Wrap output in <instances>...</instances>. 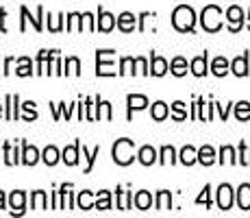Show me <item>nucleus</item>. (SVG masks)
Segmentation results:
<instances>
[{
	"instance_id": "nucleus-1",
	"label": "nucleus",
	"mask_w": 250,
	"mask_h": 218,
	"mask_svg": "<svg viewBox=\"0 0 250 218\" xmlns=\"http://www.w3.org/2000/svg\"><path fill=\"white\" fill-rule=\"evenodd\" d=\"M111 157L118 166H131L135 162V142L131 138H120L111 146Z\"/></svg>"
},
{
	"instance_id": "nucleus-2",
	"label": "nucleus",
	"mask_w": 250,
	"mask_h": 218,
	"mask_svg": "<svg viewBox=\"0 0 250 218\" xmlns=\"http://www.w3.org/2000/svg\"><path fill=\"white\" fill-rule=\"evenodd\" d=\"M196 11L189 4H179V7L172 11V26L179 33H194L196 28Z\"/></svg>"
},
{
	"instance_id": "nucleus-3",
	"label": "nucleus",
	"mask_w": 250,
	"mask_h": 218,
	"mask_svg": "<svg viewBox=\"0 0 250 218\" xmlns=\"http://www.w3.org/2000/svg\"><path fill=\"white\" fill-rule=\"evenodd\" d=\"M200 24L207 33H218L222 28V9L218 4H207L200 13Z\"/></svg>"
},
{
	"instance_id": "nucleus-4",
	"label": "nucleus",
	"mask_w": 250,
	"mask_h": 218,
	"mask_svg": "<svg viewBox=\"0 0 250 218\" xmlns=\"http://www.w3.org/2000/svg\"><path fill=\"white\" fill-rule=\"evenodd\" d=\"M113 57L115 50L111 48H98L96 50V76H115L118 72L113 70Z\"/></svg>"
},
{
	"instance_id": "nucleus-5",
	"label": "nucleus",
	"mask_w": 250,
	"mask_h": 218,
	"mask_svg": "<svg viewBox=\"0 0 250 218\" xmlns=\"http://www.w3.org/2000/svg\"><path fill=\"white\" fill-rule=\"evenodd\" d=\"M44 13H46V11H44V7H42V4L37 7L35 16H31V11H28V9L22 4V7H20V16H22V18H20V31H22V33L26 31V24L31 22L33 28H35L37 33H42V31H44Z\"/></svg>"
},
{
	"instance_id": "nucleus-6",
	"label": "nucleus",
	"mask_w": 250,
	"mask_h": 218,
	"mask_svg": "<svg viewBox=\"0 0 250 218\" xmlns=\"http://www.w3.org/2000/svg\"><path fill=\"white\" fill-rule=\"evenodd\" d=\"M115 24H118V16L109 13L107 9L98 7V16H96V31H100V33H111L113 28H115Z\"/></svg>"
},
{
	"instance_id": "nucleus-7",
	"label": "nucleus",
	"mask_w": 250,
	"mask_h": 218,
	"mask_svg": "<svg viewBox=\"0 0 250 218\" xmlns=\"http://www.w3.org/2000/svg\"><path fill=\"white\" fill-rule=\"evenodd\" d=\"M20 96L18 94H7L4 96V120L16 122L20 120Z\"/></svg>"
},
{
	"instance_id": "nucleus-8",
	"label": "nucleus",
	"mask_w": 250,
	"mask_h": 218,
	"mask_svg": "<svg viewBox=\"0 0 250 218\" xmlns=\"http://www.w3.org/2000/svg\"><path fill=\"white\" fill-rule=\"evenodd\" d=\"M227 26L230 33H239L244 26V9L233 4V7L227 9Z\"/></svg>"
},
{
	"instance_id": "nucleus-9",
	"label": "nucleus",
	"mask_w": 250,
	"mask_h": 218,
	"mask_svg": "<svg viewBox=\"0 0 250 218\" xmlns=\"http://www.w3.org/2000/svg\"><path fill=\"white\" fill-rule=\"evenodd\" d=\"M150 105V100L144 94H128L126 96V120H133V111H142Z\"/></svg>"
},
{
	"instance_id": "nucleus-10",
	"label": "nucleus",
	"mask_w": 250,
	"mask_h": 218,
	"mask_svg": "<svg viewBox=\"0 0 250 218\" xmlns=\"http://www.w3.org/2000/svg\"><path fill=\"white\" fill-rule=\"evenodd\" d=\"M9 207H11V216H22L24 212H26V192L24 190H13L11 194H9Z\"/></svg>"
},
{
	"instance_id": "nucleus-11",
	"label": "nucleus",
	"mask_w": 250,
	"mask_h": 218,
	"mask_svg": "<svg viewBox=\"0 0 250 218\" xmlns=\"http://www.w3.org/2000/svg\"><path fill=\"white\" fill-rule=\"evenodd\" d=\"M81 140H76L74 144H70V146H65L63 151H61V162L65 164V166H76L81 159Z\"/></svg>"
},
{
	"instance_id": "nucleus-12",
	"label": "nucleus",
	"mask_w": 250,
	"mask_h": 218,
	"mask_svg": "<svg viewBox=\"0 0 250 218\" xmlns=\"http://www.w3.org/2000/svg\"><path fill=\"white\" fill-rule=\"evenodd\" d=\"M137 162L142 164V166H152V164L159 162V151H157L155 146H150V144L139 146L137 148Z\"/></svg>"
},
{
	"instance_id": "nucleus-13",
	"label": "nucleus",
	"mask_w": 250,
	"mask_h": 218,
	"mask_svg": "<svg viewBox=\"0 0 250 218\" xmlns=\"http://www.w3.org/2000/svg\"><path fill=\"white\" fill-rule=\"evenodd\" d=\"M167 72H170V64L166 57L150 52V76H166Z\"/></svg>"
},
{
	"instance_id": "nucleus-14",
	"label": "nucleus",
	"mask_w": 250,
	"mask_h": 218,
	"mask_svg": "<svg viewBox=\"0 0 250 218\" xmlns=\"http://www.w3.org/2000/svg\"><path fill=\"white\" fill-rule=\"evenodd\" d=\"M37 162H42V153L37 151V146H33V144H26L22 140V157H20V164H24V166H35Z\"/></svg>"
},
{
	"instance_id": "nucleus-15",
	"label": "nucleus",
	"mask_w": 250,
	"mask_h": 218,
	"mask_svg": "<svg viewBox=\"0 0 250 218\" xmlns=\"http://www.w3.org/2000/svg\"><path fill=\"white\" fill-rule=\"evenodd\" d=\"M215 194H218V207L220 210H230V207H233V198H235V192H233V188L229 186V183H222V186L218 188V192H215Z\"/></svg>"
},
{
	"instance_id": "nucleus-16",
	"label": "nucleus",
	"mask_w": 250,
	"mask_h": 218,
	"mask_svg": "<svg viewBox=\"0 0 250 218\" xmlns=\"http://www.w3.org/2000/svg\"><path fill=\"white\" fill-rule=\"evenodd\" d=\"M189 72L194 76H205L207 72H209V52H203V55L194 57V59L189 61Z\"/></svg>"
},
{
	"instance_id": "nucleus-17",
	"label": "nucleus",
	"mask_w": 250,
	"mask_h": 218,
	"mask_svg": "<svg viewBox=\"0 0 250 218\" xmlns=\"http://www.w3.org/2000/svg\"><path fill=\"white\" fill-rule=\"evenodd\" d=\"M20 157H22V151H18L16 146H11V142H4L2 144V162L7 166H18L20 164Z\"/></svg>"
},
{
	"instance_id": "nucleus-18",
	"label": "nucleus",
	"mask_w": 250,
	"mask_h": 218,
	"mask_svg": "<svg viewBox=\"0 0 250 218\" xmlns=\"http://www.w3.org/2000/svg\"><path fill=\"white\" fill-rule=\"evenodd\" d=\"M118 28L122 33H133L137 28V18H135V13H131V11H122L118 16Z\"/></svg>"
},
{
	"instance_id": "nucleus-19",
	"label": "nucleus",
	"mask_w": 250,
	"mask_h": 218,
	"mask_svg": "<svg viewBox=\"0 0 250 218\" xmlns=\"http://www.w3.org/2000/svg\"><path fill=\"white\" fill-rule=\"evenodd\" d=\"M76 207L83 212H89V210H96V198H94V192L91 190H83L76 194Z\"/></svg>"
},
{
	"instance_id": "nucleus-20",
	"label": "nucleus",
	"mask_w": 250,
	"mask_h": 218,
	"mask_svg": "<svg viewBox=\"0 0 250 218\" xmlns=\"http://www.w3.org/2000/svg\"><path fill=\"white\" fill-rule=\"evenodd\" d=\"M115 198H118V210H124V212H126V210H133V207H135V205H133V196H135V194H133V192H128V190H122V188H115Z\"/></svg>"
},
{
	"instance_id": "nucleus-21",
	"label": "nucleus",
	"mask_w": 250,
	"mask_h": 218,
	"mask_svg": "<svg viewBox=\"0 0 250 218\" xmlns=\"http://www.w3.org/2000/svg\"><path fill=\"white\" fill-rule=\"evenodd\" d=\"M133 205L137 207L139 212H146L152 207V194L148 190H139L135 192V196H133Z\"/></svg>"
},
{
	"instance_id": "nucleus-22",
	"label": "nucleus",
	"mask_w": 250,
	"mask_h": 218,
	"mask_svg": "<svg viewBox=\"0 0 250 218\" xmlns=\"http://www.w3.org/2000/svg\"><path fill=\"white\" fill-rule=\"evenodd\" d=\"M57 52H59V50H48V48H44V50L37 52V59H35V68H37L35 74H37V76H44V68H46V64L57 55Z\"/></svg>"
},
{
	"instance_id": "nucleus-23",
	"label": "nucleus",
	"mask_w": 250,
	"mask_h": 218,
	"mask_svg": "<svg viewBox=\"0 0 250 218\" xmlns=\"http://www.w3.org/2000/svg\"><path fill=\"white\" fill-rule=\"evenodd\" d=\"M230 72H233L235 76H248V55L246 52L230 61Z\"/></svg>"
},
{
	"instance_id": "nucleus-24",
	"label": "nucleus",
	"mask_w": 250,
	"mask_h": 218,
	"mask_svg": "<svg viewBox=\"0 0 250 218\" xmlns=\"http://www.w3.org/2000/svg\"><path fill=\"white\" fill-rule=\"evenodd\" d=\"M235 198H237L239 210L248 212L250 210V183H242L237 188V192H235Z\"/></svg>"
},
{
	"instance_id": "nucleus-25",
	"label": "nucleus",
	"mask_w": 250,
	"mask_h": 218,
	"mask_svg": "<svg viewBox=\"0 0 250 218\" xmlns=\"http://www.w3.org/2000/svg\"><path fill=\"white\" fill-rule=\"evenodd\" d=\"M79 107V103H72V105H65V103H50V109H52V116L55 120H61V116H65V120L72 116V111Z\"/></svg>"
},
{
	"instance_id": "nucleus-26",
	"label": "nucleus",
	"mask_w": 250,
	"mask_h": 218,
	"mask_svg": "<svg viewBox=\"0 0 250 218\" xmlns=\"http://www.w3.org/2000/svg\"><path fill=\"white\" fill-rule=\"evenodd\" d=\"M179 162L183 164V166H194L196 162H198V148H194V146H183L181 148V153H179Z\"/></svg>"
},
{
	"instance_id": "nucleus-27",
	"label": "nucleus",
	"mask_w": 250,
	"mask_h": 218,
	"mask_svg": "<svg viewBox=\"0 0 250 218\" xmlns=\"http://www.w3.org/2000/svg\"><path fill=\"white\" fill-rule=\"evenodd\" d=\"M167 116H170V107H167V103H163V100H157V103H152L150 118L155 120V122H163Z\"/></svg>"
},
{
	"instance_id": "nucleus-28",
	"label": "nucleus",
	"mask_w": 250,
	"mask_h": 218,
	"mask_svg": "<svg viewBox=\"0 0 250 218\" xmlns=\"http://www.w3.org/2000/svg\"><path fill=\"white\" fill-rule=\"evenodd\" d=\"M42 162L46 164V166H57V164L61 162V151L57 146H46L44 151H42Z\"/></svg>"
},
{
	"instance_id": "nucleus-29",
	"label": "nucleus",
	"mask_w": 250,
	"mask_h": 218,
	"mask_svg": "<svg viewBox=\"0 0 250 218\" xmlns=\"http://www.w3.org/2000/svg\"><path fill=\"white\" fill-rule=\"evenodd\" d=\"M211 72H213L215 76H227L230 72V61L227 57H215V59L211 61Z\"/></svg>"
},
{
	"instance_id": "nucleus-30",
	"label": "nucleus",
	"mask_w": 250,
	"mask_h": 218,
	"mask_svg": "<svg viewBox=\"0 0 250 218\" xmlns=\"http://www.w3.org/2000/svg\"><path fill=\"white\" fill-rule=\"evenodd\" d=\"M16 74L18 76H22V79H26V76H33L35 74V70H33V61H31V57H20V59H16Z\"/></svg>"
},
{
	"instance_id": "nucleus-31",
	"label": "nucleus",
	"mask_w": 250,
	"mask_h": 218,
	"mask_svg": "<svg viewBox=\"0 0 250 218\" xmlns=\"http://www.w3.org/2000/svg\"><path fill=\"white\" fill-rule=\"evenodd\" d=\"M179 162V155H176L174 151V146H170V144H166V146H161V151H159V164L161 166H167V164H176Z\"/></svg>"
},
{
	"instance_id": "nucleus-32",
	"label": "nucleus",
	"mask_w": 250,
	"mask_h": 218,
	"mask_svg": "<svg viewBox=\"0 0 250 218\" xmlns=\"http://www.w3.org/2000/svg\"><path fill=\"white\" fill-rule=\"evenodd\" d=\"M155 207L159 212H166V210H172V192L170 190H159L155 196Z\"/></svg>"
},
{
	"instance_id": "nucleus-33",
	"label": "nucleus",
	"mask_w": 250,
	"mask_h": 218,
	"mask_svg": "<svg viewBox=\"0 0 250 218\" xmlns=\"http://www.w3.org/2000/svg\"><path fill=\"white\" fill-rule=\"evenodd\" d=\"M31 210H48V194L44 190L31 192Z\"/></svg>"
},
{
	"instance_id": "nucleus-34",
	"label": "nucleus",
	"mask_w": 250,
	"mask_h": 218,
	"mask_svg": "<svg viewBox=\"0 0 250 218\" xmlns=\"http://www.w3.org/2000/svg\"><path fill=\"white\" fill-rule=\"evenodd\" d=\"M198 164H203V166H211V164H215V148L209 146V144L200 146L198 148Z\"/></svg>"
},
{
	"instance_id": "nucleus-35",
	"label": "nucleus",
	"mask_w": 250,
	"mask_h": 218,
	"mask_svg": "<svg viewBox=\"0 0 250 218\" xmlns=\"http://www.w3.org/2000/svg\"><path fill=\"white\" fill-rule=\"evenodd\" d=\"M20 107L24 111V116H22L24 122H35V120L40 118V114H37V103H33V100H24Z\"/></svg>"
},
{
	"instance_id": "nucleus-36",
	"label": "nucleus",
	"mask_w": 250,
	"mask_h": 218,
	"mask_svg": "<svg viewBox=\"0 0 250 218\" xmlns=\"http://www.w3.org/2000/svg\"><path fill=\"white\" fill-rule=\"evenodd\" d=\"M63 74L65 76H81V59L79 57H65V64H63Z\"/></svg>"
},
{
	"instance_id": "nucleus-37",
	"label": "nucleus",
	"mask_w": 250,
	"mask_h": 218,
	"mask_svg": "<svg viewBox=\"0 0 250 218\" xmlns=\"http://www.w3.org/2000/svg\"><path fill=\"white\" fill-rule=\"evenodd\" d=\"M137 61H135V57H122L120 59V70H118V74L120 76H124V74H133L135 76L137 74Z\"/></svg>"
},
{
	"instance_id": "nucleus-38",
	"label": "nucleus",
	"mask_w": 250,
	"mask_h": 218,
	"mask_svg": "<svg viewBox=\"0 0 250 218\" xmlns=\"http://www.w3.org/2000/svg\"><path fill=\"white\" fill-rule=\"evenodd\" d=\"M98 155H100V146H94L89 151V148L83 144V157H85V162H87V166H85V170H83L85 174H89L94 170V164H96V157H98Z\"/></svg>"
},
{
	"instance_id": "nucleus-39",
	"label": "nucleus",
	"mask_w": 250,
	"mask_h": 218,
	"mask_svg": "<svg viewBox=\"0 0 250 218\" xmlns=\"http://www.w3.org/2000/svg\"><path fill=\"white\" fill-rule=\"evenodd\" d=\"M187 68H189V64H187L185 57H174V59L170 61V72L174 76H185L187 74Z\"/></svg>"
},
{
	"instance_id": "nucleus-40",
	"label": "nucleus",
	"mask_w": 250,
	"mask_h": 218,
	"mask_svg": "<svg viewBox=\"0 0 250 218\" xmlns=\"http://www.w3.org/2000/svg\"><path fill=\"white\" fill-rule=\"evenodd\" d=\"M96 210H100V212L111 210V192L109 190L96 192Z\"/></svg>"
},
{
	"instance_id": "nucleus-41",
	"label": "nucleus",
	"mask_w": 250,
	"mask_h": 218,
	"mask_svg": "<svg viewBox=\"0 0 250 218\" xmlns=\"http://www.w3.org/2000/svg\"><path fill=\"white\" fill-rule=\"evenodd\" d=\"M170 114H172V120H176V122H183V120H187V109H185V103L183 100H174L170 107Z\"/></svg>"
},
{
	"instance_id": "nucleus-42",
	"label": "nucleus",
	"mask_w": 250,
	"mask_h": 218,
	"mask_svg": "<svg viewBox=\"0 0 250 218\" xmlns=\"http://www.w3.org/2000/svg\"><path fill=\"white\" fill-rule=\"evenodd\" d=\"M235 118H237L239 122L250 120V103L248 100H239V103H235Z\"/></svg>"
},
{
	"instance_id": "nucleus-43",
	"label": "nucleus",
	"mask_w": 250,
	"mask_h": 218,
	"mask_svg": "<svg viewBox=\"0 0 250 218\" xmlns=\"http://www.w3.org/2000/svg\"><path fill=\"white\" fill-rule=\"evenodd\" d=\"M63 20H65L63 13H59V16H50V13H48V31H50V33H59V31H63V28H65Z\"/></svg>"
},
{
	"instance_id": "nucleus-44",
	"label": "nucleus",
	"mask_w": 250,
	"mask_h": 218,
	"mask_svg": "<svg viewBox=\"0 0 250 218\" xmlns=\"http://www.w3.org/2000/svg\"><path fill=\"white\" fill-rule=\"evenodd\" d=\"M220 164H237V155H235V148L233 146H222L220 148V157H218Z\"/></svg>"
},
{
	"instance_id": "nucleus-45",
	"label": "nucleus",
	"mask_w": 250,
	"mask_h": 218,
	"mask_svg": "<svg viewBox=\"0 0 250 218\" xmlns=\"http://www.w3.org/2000/svg\"><path fill=\"white\" fill-rule=\"evenodd\" d=\"M152 18H157L155 11H142V13H139V16H137V31L139 33L146 31V24H148V20H152Z\"/></svg>"
},
{
	"instance_id": "nucleus-46",
	"label": "nucleus",
	"mask_w": 250,
	"mask_h": 218,
	"mask_svg": "<svg viewBox=\"0 0 250 218\" xmlns=\"http://www.w3.org/2000/svg\"><path fill=\"white\" fill-rule=\"evenodd\" d=\"M85 120H89V122H94L96 120V103L91 96L85 98Z\"/></svg>"
},
{
	"instance_id": "nucleus-47",
	"label": "nucleus",
	"mask_w": 250,
	"mask_h": 218,
	"mask_svg": "<svg viewBox=\"0 0 250 218\" xmlns=\"http://www.w3.org/2000/svg\"><path fill=\"white\" fill-rule=\"evenodd\" d=\"M196 205H205V207H211V186H205L200 196L196 198Z\"/></svg>"
},
{
	"instance_id": "nucleus-48",
	"label": "nucleus",
	"mask_w": 250,
	"mask_h": 218,
	"mask_svg": "<svg viewBox=\"0 0 250 218\" xmlns=\"http://www.w3.org/2000/svg\"><path fill=\"white\" fill-rule=\"evenodd\" d=\"M239 164L250 166V148L246 146V142H239Z\"/></svg>"
},
{
	"instance_id": "nucleus-49",
	"label": "nucleus",
	"mask_w": 250,
	"mask_h": 218,
	"mask_svg": "<svg viewBox=\"0 0 250 218\" xmlns=\"http://www.w3.org/2000/svg\"><path fill=\"white\" fill-rule=\"evenodd\" d=\"M137 61V72L144 76H150V61H146L144 57H135Z\"/></svg>"
},
{
	"instance_id": "nucleus-50",
	"label": "nucleus",
	"mask_w": 250,
	"mask_h": 218,
	"mask_svg": "<svg viewBox=\"0 0 250 218\" xmlns=\"http://www.w3.org/2000/svg\"><path fill=\"white\" fill-rule=\"evenodd\" d=\"M103 118L113 120V111H111V103H109V100H103Z\"/></svg>"
},
{
	"instance_id": "nucleus-51",
	"label": "nucleus",
	"mask_w": 250,
	"mask_h": 218,
	"mask_svg": "<svg viewBox=\"0 0 250 218\" xmlns=\"http://www.w3.org/2000/svg\"><path fill=\"white\" fill-rule=\"evenodd\" d=\"M52 210H61V192H59V188L52 190Z\"/></svg>"
},
{
	"instance_id": "nucleus-52",
	"label": "nucleus",
	"mask_w": 250,
	"mask_h": 218,
	"mask_svg": "<svg viewBox=\"0 0 250 218\" xmlns=\"http://www.w3.org/2000/svg\"><path fill=\"white\" fill-rule=\"evenodd\" d=\"M4 20H7V9L0 7V33H7V24H4Z\"/></svg>"
},
{
	"instance_id": "nucleus-53",
	"label": "nucleus",
	"mask_w": 250,
	"mask_h": 218,
	"mask_svg": "<svg viewBox=\"0 0 250 218\" xmlns=\"http://www.w3.org/2000/svg\"><path fill=\"white\" fill-rule=\"evenodd\" d=\"M11 66H13V57H7V59H4V66H2V74L4 76L11 74Z\"/></svg>"
},
{
	"instance_id": "nucleus-54",
	"label": "nucleus",
	"mask_w": 250,
	"mask_h": 218,
	"mask_svg": "<svg viewBox=\"0 0 250 218\" xmlns=\"http://www.w3.org/2000/svg\"><path fill=\"white\" fill-rule=\"evenodd\" d=\"M7 207V196H4V192L0 190V210H4Z\"/></svg>"
},
{
	"instance_id": "nucleus-55",
	"label": "nucleus",
	"mask_w": 250,
	"mask_h": 218,
	"mask_svg": "<svg viewBox=\"0 0 250 218\" xmlns=\"http://www.w3.org/2000/svg\"><path fill=\"white\" fill-rule=\"evenodd\" d=\"M246 26H248V31H250V11H248V18H246Z\"/></svg>"
},
{
	"instance_id": "nucleus-56",
	"label": "nucleus",
	"mask_w": 250,
	"mask_h": 218,
	"mask_svg": "<svg viewBox=\"0 0 250 218\" xmlns=\"http://www.w3.org/2000/svg\"><path fill=\"white\" fill-rule=\"evenodd\" d=\"M4 116V105H0V118Z\"/></svg>"
},
{
	"instance_id": "nucleus-57",
	"label": "nucleus",
	"mask_w": 250,
	"mask_h": 218,
	"mask_svg": "<svg viewBox=\"0 0 250 218\" xmlns=\"http://www.w3.org/2000/svg\"><path fill=\"white\" fill-rule=\"evenodd\" d=\"M0 74H2V70H0Z\"/></svg>"
},
{
	"instance_id": "nucleus-58",
	"label": "nucleus",
	"mask_w": 250,
	"mask_h": 218,
	"mask_svg": "<svg viewBox=\"0 0 250 218\" xmlns=\"http://www.w3.org/2000/svg\"><path fill=\"white\" fill-rule=\"evenodd\" d=\"M0 162H2V159H0Z\"/></svg>"
}]
</instances>
